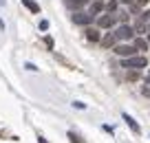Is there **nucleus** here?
<instances>
[{"label": "nucleus", "mask_w": 150, "mask_h": 143, "mask_svg": "<svg viewBox=\"0 0 150 143\" xmlns=\"http://www.w3.org/2000/svg\"><path fill=\"white\" fill-rule=\"evenodd\" d=\"M119 2H124V5H128V7H132V5H137L135 0H119Z\"/></svg>", "instance_id": "obj_20"}, {"label": "nucleus", "mask_w": 150, "mask_h": 143, "mask_svg": "<svg viewBox=\"0 0 150 143\" xmlns=\"http://www.w3.org/2000/svg\"><path fill=\"white\" fill-rule=\"evenodd\" d=\"M124 68H146L148 66V60L144 55H130V57H124L122 60Z\"/></svg>", "instance_id": "obj_1"}, {"label": "nucleus", "mask_w": 150, "mask_h": 143, "mask_svg": "<svg viewBox=\"0 0 150 143\" xmlns=\"http://www.w3.org/2000/svg\"><path fill=\"white\" fill-rule=\"evenodd\" d=\"M144 31H146V20H144V18H141V20H139V22H137V24H135V33H144Z\"/></svg>", "instance_id": "obj_14"}, {"label": "nucleus", "mask_w": 150, "mask_h": 143, "mask_svg": "<svg viewBox=\"0 0 150 143\" xmlns=\"http://www.w3.org/2000/svg\"><path fill=\"white\" fill-rule=\"evenodd\" d=\"M22 5L27 7L31 13H40V5H38V2H33V0H22Z\"/></svg>", "instance_id": "obj_9"}, {"label": "nucleus", "mask_w": 150, "mask_h": 143, "mask_svg": "<svg viewBox=\"0 0 150 143\" xmlns=\"http://www.w3.org/2000/svg\"><path fill=\"white\" fill-rule=\"evenodd\" d=\"M112 51L117 53L119 57H130V55H135V44H115L112 46Z\"/></svg>", "instance_id": "obj_2"}, {"label": "nucleus", "mask_w": 150, "mask_h": 143, "mask_svg": "<svg viewBox=\"0 0 150 143\" xmlns=\"http://www.w3.org/2000/svg\"><path fill=\"white\" fill-rule=\"evenodd\" d=\"M44 44H47L49 49H53V37H51V35H47V37H44Z\"/></svg>", "instance_id": "obj_17"}, {"label": "nucleus", "mask_w": 150, "mask_h": 143, "mask_svg": "<svg viewBox=\"0 0 150 143\" xmlns=\"http://www.w3.org/2000/svg\"><path fill=\"white\" fill-rule=\"evenodd\" d=\"M102 11H104V2H102V0H95L93 5H91V13H93V15H99Z\"/></svg>", "instance_id": "obj_10"}, {"label": "nucleus", "mask_w": 150, "mask_h": 143, "mask_svg": "<svg viewBox=\"0 0 150 143\" xmlns=\"http://www.w3.org/2000/svg\"><path fill=\"white\" fill-rule=\"evenodd\" d=\"M86 40L88 42H99L102 40V33H99V29H86Z\"/></svg>", "instance_id": "obj_7"}, {"label": "nucleus", "mask_w": 150, "mask_h": 143, "mask_svg": "<svg viewBox=\"0 0 150 143\" xmlns=\"http://www.w3.org/2000/svg\"><path fill=\"white\" fill-rule=\"evenodd\" d=\"M38 143H49V141H47L44 137H38Z\"/></svg>", "instance_id": "obj_23"}, {"label": "nucleus", "mask_w": 150, "mask_h": 143, "mask_svg": "<svg viewBox=\"0 0 150 143\" xmlns=\"http://www.w3.org/2000/svg\"><path fill=\"white\" fill-rule=\"evenodd\" d=\"M73 22L80 24V27H88V24L93 22V13H82V11H77V13H73Z\"/></svg>", "instance_id": "obj_5"}, {"label": "nucleus", "mask_w": 150, "mask_h": 143, "mask_svg": "<svg viewBox=\"0 0 150 143\" xmlns=\"http://www.w3.org/2000/svg\"><path fill=\"white\" fill-rule=\"evenodd\" d=\"M40 29H42V31H47V29H49V22H47V20H42V22H40Z\"/></svg>", "instance_id": "obj_19"}, {"label": "nucleus", "mask_w": 150, "mask_h": 143, "mask_svg": "<svg viewBox=\"0 0 150 143\" xmlns=\"http://www.w3.org/2000/svg\"><path fill=\"white\" fill-rule=\"evenodd\" d=\"M148 29H150V27H148Z\"/></svg>", "instance_id": "obj_26"}, {"label": "nucleus", "mask_w": 150, "mask_h": 143, "mask_svg": "<svg viewBox=\"0 0 150 143\" xmlns=\"http://www.w3.org/2000/svg\"><path fill=\"white\" fill-rule=\"evenodd\" d=\"M128 79H130V82H137V79H139V68H130L128 70Z\"/></svg>", "instance_id": "obj_13"}, {"label": "nucleus", "mask_w": 150, "mask_h": 143, "mask_svg": "<svg viewBox=\"0 0 150 143\" xmlns=\"http://www.w3.org/2000/svg\"><path fill=\"white\" fill-rule=\"evenodd\" d=\"M148 44H150V35H148Z\"/></svg>", "instance_id": "obj_25"}, {"label": "nucleus", "mask_w": 150, "mask_h": 143, "mask_svg": "<svg viewBox=\"0 0 150 143\" xmlns=\"http://www.w3.org/2000/svg\"><path fill=\"white\" fill-rule=\"evenodd\" d=\"M104 9H106V13H115L117 11V0H108L104 5Z\"/></svg>", "instance_id": "obj_12"}, {"label": "nucleus", "mask_w": 150, "mask_h": 143, "mask_svg": "<svg viewBox=\"0 0 150 143\" xmlns=\"http://www.w3.org/2000/svg\"><path fill=\"white\" fill-rule=\"evenodd\" d=\"M146 84H150V70L146 73Z\"/></svg>", "instance_id": "obj_24"}, {"label": "nucleus", "mask_w": 150, "mask_h": 143, "mask_svg": "<svg viewBox=\"0 0 150 143\" xmlns=\"http://www.w3.org/2000/svg\"><path fill=\"white\" fill-rule=\"evenodd\" d=\"M124 121H126V123H128V128H130V130H132V132H135V134H139V132H141V128H139V125H137V121L132 119L130 115H126V112H124Z\"/></svg>", "instance_id": "obj_8"}, {"label": "nucleus", "mask_w": 150, "mask_h": 143, "mask_svg": "<svg viewBox=\"0 0 150 143\" xmlns=\"http://www.w3.org/2000/svg\"><path fill=\"white\" fill-rule=\"evenodd\" d=\"M115 22H117V15H115V13H106V15H99V20H97L99 29H112V27H115Z\"/></svg>", "instance_id": "obj_4"}, {"label": "nucleus", "mask_w": 150, "mask_h": 143, "mask_svg": "<svg viewBox=\"0 0 150 143\" xmlns=\"http://www.w3.org/2000/svg\"><path fill=\"white\" fill-rule=\"evenodd\" d=\"M135 2H137L139 7H141V5H146V2H150V0H135Z\"/></svg>", "instance_id": "obj_22"}, {"label": "nucleus", "mask_w": 150, "mask_h": 143, "mask_svg": "<svg viewBox=\"0 0 150 143\" xmlns=\"http://www.w3.org/2000/svg\"><path fill=\"white\" fill-rule=\"evenodd\" d=\"M117 15V20H122V22H128V15L126 13H115Z\"/></svg>", "instance_id": "obj_18"}, {"label": "nucleus", "mask_w": 150, "mask_h": 143, "mask_svg": "<svg viewBox=\"0 0 150 143\" xmlns=\"http://www.w3.org/2000/svg\"><path fill=\"white\" fill-rule=\"evenodd\" d=\"M115 35H117V40H132V35H135V27H130V24L124 22L122 27L115 31Z\"/></svg>", "instance_id": "obj_3"}, {"label": "nucleus", "mask_w": 150, "mask_h": 143, "mask_svg": "<svg viewBox=\"0 0 150 143\" xmlns=\"http://www.w3.org/2000/svg\"><path fill=\"white\" fill-rule=\"evenodd\" d=\"M99 42H102L104 49H112V46L117 44V35H115V33H106V35H104Z\"/></svg>", "instance_id": "obj_6"}, {"label": "nucleus", "mask_w": 150, "mask_h": 143, "mask_svg": "<svg viewBox=\"0 0 150 143\" xmlns=\"http://www.w3.org/2000/svg\"><path fill=\"white\" fill-rule=\"evenodd\" d=\"M144 20H146V22H150V11H146V13H144Z\"/></svg>", "instance_id": "obj_21"}, {"label": "nucleus", "mask_w": 150, "mask_h": 143, "mask_svg": "<svg viewBox=\"0 0 150 143\" xmlns=\"http://www.w3.org/2000/svg\"><path fill=\"white\" fill-rule=\"evenodd\" d=\"M69 139H71V143H84V141H82V139L77 137L75 132H69Z\"/></svg>", "instance_id": "obj_16"}, {"label": "nucleus", "mask_w": 150, "mask_h": 143, "mask_svg": "<svg viewBox=\"0 0 150 143\" xmlns=\"http://www.w3.org/2000/svg\"><path fill=\"white\" fill-rule=\"evenodd\" d=\"M148 40H146V37H137V40H135V49H137V51H146V49H148Z\"/></svg>", "instance_id": "obj_11"}, {"label": "nucleus", "mask_w": 150, "mask_h": 143, "mask_svg": "<svg viewBox=\"0 0 150 143\" xmlns=\"http://www.w3.org/2000/svg\"><path fill=\"white\" fill-rule=\"evenodd\" d=\"M86 2H88V0H69V5H73V7H77V9H80V7H84Z\"/></svg>", "instance_id": "obj_15"}]
</instances>
